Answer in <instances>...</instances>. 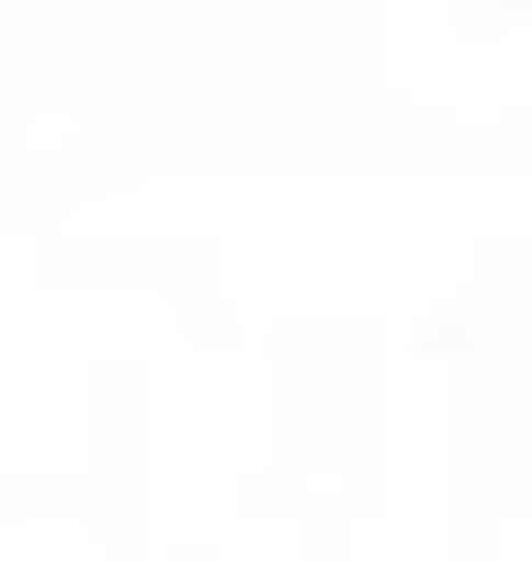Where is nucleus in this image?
Listing matches in <instances>:
<instances>
[]
</instances>
